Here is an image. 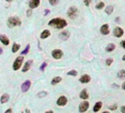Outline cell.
Masks as SVG:
<instances>
[{"mask_svg":"<svg viewBox=\"0 0 125 113\" xmlns=\"http://www.w3.org/2000/svg\"><path fill=\"white\" fill-rule=\"evenodd\" d=\"M67 22L63 19H60V18H55L53 19L52 20L49 21V25L53 27L57 28V29H63L65 27L67 26Z\"/></svg>","mask_w":125,"mask_h":113,"instance_id":"obj_1","label":"cell"},{"mask_svg":"<svg viewBox=\"0 0 125 113\" xmlns=\"http://www.w3.org/2000/svg\"><path fill=\"white\" fill-rule=\"evenodd\" d=\"M21 24V21L19 18L13 16L10 17L7 20V26L9 27H13L16 26H20Z\"/></svg>","mask_w":125,"mask_h":113,"instance_id":"obj_2","label":"cell"},{"mask_svg":"<svg viewBox=\"0 0 125 113\" xmlns=\"http://www.w3.org/2000/svg\"><path fill=\"white\" fill-rule=\"evenodd\" d=\"M24 61V57L23 56H19V57L16 58V59L15 60L14 63L13 64V70H15V71H17L19 70L21 65H22V62Z\"/></svg>","mask_w":125,"mask_h":113,"instance_id":"obj_3","label":"cell"},{"mask_svg":"<svg viewBox=\"0 0 125 113\" xmlns=\"http://www.w3.org/2000/svg\"><path fill=\"white\" fill-rule=\"evenodd\" d=\"M89 102L88 101H82L79 104V112H81V113H84L86 112L88 108H89Z\"/></svg>","mask_w":125,"mask_h":113,"instance_id":"obj_4","label":"cell"},{"mask_svg":"<svg viewBox=\"0 0 125 113\" xmlns=\"http://www.w3.org/2000/svg\"><path fill=\"white\" fill-rule=\"evenodd\" d=\"M63 55V53L61 50L56 49L52 51V56L54 59H60Z\"/></svg>","mask_w":125,"mask_h":113,"instance_id":"obj_5","label":"cell"},{"mask_svg":"<svg viewBox=\"0 0 125 113\" xmlns=\"http://www.w3.org/2000/svg\"><path fill=\"white\" fill-rule=\"evenodd\" d=\"M77 8L76 7H71V8H69L68 10V16L69 18H71V19H74L76 16H77Z\"/></svg>","mask_w":125,"mask_h":113,"instance_id":"obj_6","label":"cell"},{"mask_svg":"<svg viewBox=\"0 0 125 113\" xmlns=\"http://www.w3.org/2000/svg\"><path fill=\"white\" fill-rule=\"evenodd\" d=\"M124 33V30L122 29L121 27H116L114 28V30H113V35L114 36L117 37V38H120L121 37Z\"/></svg>","mask_w":125,"mask_h":113,"instance_id":"obj_7","label":"cell"},{"mask_svg":"<svg viewBox=\"0 0 125 113\" xmlns=\"http://www.w3.org/2000/svg\"><path fill=\"white\" fill-rule=\"evenodd\" d=\"M31 86V81L30 80H26V81H24L21 87V91L23 92H26L27 91L29 90L30 87Z\"/></svg>","mask_w":125,"mask_h":113,"instance_id":"obj_8","label":"cell"},{"mask_svg":"<svg viewBox=\"0 0 125 113\" xmlns=\"http://www.w3.org/2000/svg\"><path fill=\"white\" fill-rule=\"evenodd\" d=\"M67 103H68V99L65 96H60L57 101V105L59 106H64L67 104Z\"/></svg>","mask_w":125,"mask_h":113,"instance_id":"obj_9","label":"cell"},{"mask_svg":"<svg viewBox=\"0 0 125 113\" xmlns=\"http://www.w3.org/2000/svg\"><path fill=\"white\" fill-rule=\"evenodd\" d=\"M100 33L102 35H108L110 33V29H109V24H103L101 28H100Z\"/></svg>","mask_w":125,"mask_h":113,"instance_id":"obj_10","label":"cell"},{"mask_svg":"<svg viewBox=\"0 0 125 113\" xmlns=\"http://www.w3.org/2000/svg\"><path fill=\"white\" fill-rule=\"evenodd\" d=\"M79 81L82 83H88L91 81V76L88 74H84L79 78Z\"/></svg>","mask_w":125,"mask_h":113,"instance_id":"obj_11","label":"cell"},{"mask_svg":"<svg viewBox=\"0 0 125 113\" xmlns=\"http://www.w3.org/2000/svg\"><path fill=\"white\" fill-rule=\"evenodd\" d=\"M33 60H28V61H26L25 62L24 67H23L22 72H23V73H26V72L28 71V70L30 69V67H31V65H32V64H33Z\"/></svg>","mask_w":125,"mask_h":113,"instance_id":"obj_12","label":"cell"},{"mask_svg":"<svg viewBox=\"0 0 125 113\" xmlns=\"http://www.w3.org/2000/svg\"><path fill=\"white\" fill-rule=\"evenodd\" d=\"M79 98H81V99H83V100H85V101H86L87 99H88L89 95H88V93L86 89H83L80 92V93H79Z\"/></svg>","mask_w":125,"mask_h":113,"instance_id":"obj_13","label":"cell"},{"mask_svg":"<svg viewBox=\"0 0 125 113\" xmlns=\"http://www.w3.org/2000/svg\"><path fill=\"white\" fill-rule=\"evenodd\" d=\"M40 2V0H30V2H29V6L31 9H34L39 6Z\"/></svg>","mask_w":125,"mask_h":113,"instance_id":"obj_14","label":"cell"},{"mask_svg":"<svg viewBox=\"0 0 125 113\" xmlns=\"http://www.w3.org/2000/svg\"><path fill=\"white\" fill-rule=\"evenodd\" d=\"M0 41H1L4 45H6V46L10 44L9 38L6 36L2 35V34H0Z\"/></svg>","mask_w":125,"mask_h":113,"instance_id":"obj_15","label":"cell"},{"mask_svg":"<svg viewBox=\"0 0 125 113\" xmlns=\"http://www.w3.org/2000/svg\"><path fill=\"white\" fill-rule=\"evenodd\" d=\"M69 36H70V33H69V32L67 31V30L63 31L62 33H60V36H59L60 38H61L63 41H66V40L68 39Z\"/></svg>","mask_w":125,"mask_h":113,"instance_id":"obj_16","label":"cell"},{"mask_svg":"<svg viewBox=\"0 0 125 113\" xmlns=\"http://www.w3.org/2000/svg\"><path fill=\"white\" fill-rule=\"evenodd\" d=\"M9 99H10V95L7 93H5L2 95L0 102H1V104H5L9 101Z\"/></svg>","mask_w":125,"mask_h":113,"instance_id":"obj_17","label":"cell"},{"mask_svg":"<svg viewBox=\"0 0 125 113\" xmlns=\"http://www.w3.org/2000/svg\"><path fill=\"white\" fill-rule=\"evenodd\" d=\"M102 107V101H98V102H96L93 106V111L94 112H99L101 108Z\"/></svg>","mask_w":125,"mask_h":113,"instance_id":"obj_18","label":"cell"},{"mask_svg":"<svg viewBox=\"0 0 125 113\" xmlns=\"http://www.w3.org/2000/svg\"><path fill=\"white\" fill-rule=\"evenodd\" d=\"M62 81V78L60 76H57V77H54V78H52V81H51V84L52 86L56 85V84L59 83L60 82Z\"/></svg>","mask_w":125,"mask_h":113,"instance_id":"obj_19","label":"cell"},{"mask_svg":"<svg viewBox=\"0 0 125 113\" xmlns=\"http://www.w3.org/2000/svg\"><path fill=\"white\" fill-rule=\"evenodd\" d=\"M50 35H51L50 31H49V30H44L42 33H41V34H40V38H42V39H44V38H48Z\"/></svg>","mask_w":125,"mask_h":113,"instance_id":"obj_20","label":"cell"},{"mask_svg":"<svg viewBox=\"0 0 125 113\" xmlns=\"http://www.w3.org/2000/svg\"><path fill=\"white\" fill-rule=\"evenodd\" d=\"M115 49H116V45L113 44V43H110V44H109V45L106 47L105 50H106L107 52H108V53H110V52L113 51Z\"/></svg>","mask_w":125,"mask_h":113,"instance_id":"obj_21","label":"cell"},{"mask_svg":"<svg viewBox=\"0 0 125 113\" xmlns=\"http://www.w3.org/2000/svg\"><path fill=\"white\" fill-rule=\"evenodd\" d=\"M113 10H114V8H113V5H108L105 8V12L107 14V15H111V14L113 13Z\"/></svg>","mask_w":125,"mask_h":113,"instance_id":"obj_22","label":"cell"},{"mask_svg":"<svg viewBox=\"0 0 125 113\" xmlns=\"http://www.w3.org/2000/svg\"><path fill=\"white\" fill-rule=\"evenodd\" d=\"M20 47H21L20 45L16 44V43H14V44H13V47H12V52L13 53H16L20 49Z\"/></svg>","mask_w":125,"mask_h":113,"instance_id":"obj_23","label":"cell"},{"mask_svg":"<svg viewBox=\"0 0 125 113\" xmlns=\"http://www.w3.org/2000/svg\"><path fill=\"white\" fill-rule=\"evenodd\" d=\"M117 76L120 79H124L125 78V69H121L117 73Z\"/></svg>","mask_w":125,"mask_h":113,"instance_id":"obj_24","label":"cell"},{"mask_svg":"<svg viewBox=\"0 0 125 113\" xmlns=\"http://www.w3.org/2000/svg\"><path fill=\"white\" fill-rule=\"evenodd\" d=\"M77 74H78V73H77V71H76L75 69H72L67 73L68 75H72V76H77Z\"/></svg>","mask_w":125,"mask_h":113,"instance_id":"obj_25","label":"cell"},{"mask_svg":"<svg viewBox=\"0 0 125 113\" xmlns=\"http://www.w3.org/2000/svg\"><path fill=\"white\" fill-rule=\"evenodd\" d=\"M30 45H27L26 47V48L21 53V55H26L27 53H29V51H30Z\"/></svg>","mask_w":125,"mask_h":113,"instance_id":"obj_26","label":"cell"},{"mask_svg":"<svg viewBox=\"0 0 125 113\" xmlns=\"http://www.w3.org/2000/svg\"><path fill=\"white\" fill-rule=\"evenodd\" d=\"M104 7H105V3L102 2H100L99 3H98L96 5V8L97 10H102V8H104Z\"/></svg>","mask_w":125,"mask_h":113,"instance_id":"obj_27","label":"cell"},{"mask_svg":"<svg viewBox=\"0 0 125 113\" xmlns=\"http://www.w3.org/2000/svg\"><path fill=\"white\" fill-rule=\"evenodd\" d=\"M47 94H48V93H47L46 91H42V92H38V95H37V96H38V98H44V97H46V96L47 95Z\"/></svg>","mask_w":125,"mask_h":113,"instance_id":"obj_28","label":"cell"},{"mask_svg":"<svg viewBox=\"0 0 125 113\" xmlns=\"http://www.w3.org/2000/svg\"><path fill=\"white\" fill-rule=\"evenodd\" d=\"M113 59H111V58L107 59H106V61H105V63H106V64H107V66H110L111 64H113Z\"/></svg>","mask_w":125,"mask_h":113,"instance_id":"obj_29","label":"cell"},{"mask_svg":"<svg viewBox=\"0 0 125 113\" xmlns=\"http://www.w3.org/2000/svg\"><path fill=\"white\" fill-rule=\"evenodd\" d=\"M47 67V64L46 63V62H44L42 64L40 65V69L41 70V71H44V69H45V68Z\"/></svg>","mask_w":125,"mask_h":113,"instance_id":"obj_30","label":"cell"},{"mask_svg":"<svg viewBox=\"0 0 125 113\" xmlns=\"http://www.w3.org/2000/svg\"><path fill=\"white\" fill-rule=\"evenodd\" d=\"M117 108H118V106H117L116 104H114V105H112V106H108V109H109L110 110H112V111H114V110L117 109Z\"/></svg>","mask_w":125,"mask_h":113,"instance_id":"obj_31","label":"cell"},{"mask_svg":"<svg viewBox=\"0 0 125 113\" xmlns=\"http://www.w3.org/2000/svg\"><path fill=\"white\" fill-rule=\"evenodd\" d=\"M51 5H56L58 3V0H49Z\"/></svg>","mask_w":125,"mask_h":113,"instance_id":"obj_32","label":"cell"},{"mask_svg":"<svg viewBox=\"0 0 125 113\" xmlns=\"http://www.w3.org/2000/svg\"><path fill=\"white\" fill-rule=\"evenodd\" d=\"M91 1H92V0H83V2H84L85 5H86L87 7H88V6L90 5V4H91Z\"/></svg>","mask_w":125,"mask_h":113,"instance_id":"obj_33","label":"cell"},{"mask_svg":"<svg viewBox=\"0 0 125 113\" xmlns=\"http://www.w3.org/2000/svg\"><path fill=\"white\" fill-rule=\"evenodd\" d=\"M32 13H33L32 10H26V16H28V17H30V16H32Z\"/></svg>","mask_w":125,"mask_h":113,"instance_id":"obj_34","label":"cell"},{"mask_svg":"<svg viewBox=\"0 0 125 113\" xmlns=\"http://www.w3.org/2000/svg\"><path fill=\"white\" fill-rule=\"evenodd\" d=\"M21 113H31V112H30V109H26L24 111H23Z\"/></svg>","mask_w":125,"mask_h":113,"instance_id":"obj_35","label":"cell"},{"mask_svg":"<svg viewBox=\"0 0 125 113\" xmlns=\"http://www.w3.org/2000/svg\"><path fill=\"white\" fill-rule=\"evenodd\" d=\"M121 45L122 47H123L124 49H125V40H124V41H122L121 42Z\"/></svg>","mask_w":125,"mask_h":113,"instance_id":"obj_36","label":"cell"},{"mask_svg":"<svg viewBox=\"0 0 125 113\" xmlns=\"http://www.w3.org/2000/svg\"><path fill=\"white\" fill-rule=\"evenodd\" d=\"M121 112L122 113H125V106H122L121 107Z\"/></svg>","mask_w":125,"mask_h":113,"instance_id":"obj_37","label":"cell"},{"mask_svg":"<svg viewBox=\"0 0 125 113\" xmlns=\"http://www.w3.org/2000/svg\"><path fill=\"white\" fill-rule=\"evenodd\" d=\"M12 112H13L12 109H7V110L5 111V113H12Z\"/></svg>","mask_w":125,"mask_h":113,"instance_id":"obj_38","label":"cell"},{"mask_svg":"<svg viewBox=\"0 0 125 113\" xmlns=\"http://www.w3.org/2000/svg\"><path fill=\"white\" fill-rule=\"evenodd\" d=\"M50 13V10H45V14H44V16H46L47 14H49Z\"/></svg>","mask_w":125,"mask_h":113,"instance_id":"obj_39","label":"cell"},{"mask_svg":"<svg viewBox=\"0 0 125 113\" xmlns=\"http://www.w3.org/2000/svg\"><path fill=\"white\" fill-rule=\"evenodd\" d=\"M121 88L124 90H125V81L123 83V84H122V86H121Z\"/></svg>","mask_w":125,"mask_h":113,"instance_id":"obj_40","label":"cell"},{"mask_svg":"<svg viewBox=\"0 0 125 113\" xmlns=\"http://www.w3.org/2000/svg\"><path fill=\"white\" fill-rule=\"evenodd\" d=\"M2 53H3V50H2V48L0 47V55H2Z\"/></svg>","mask_w":125,"mask_h":113,"instance_id":"obj_41","label":"cell"},{"mask_svg":"<svg viewBox=\"0 0 125 113\" xmlns=\"http://www.w3.org/2000/svg\"><path fill=\"white\" fill-rule=\"evenodd\" d=\"M45 113H54V112H53V111H52V110H49V111H47V112H46Z\"/></svg>","mask_w":125,"mask_h":113,"instance_id":"obj_42","label":"cell"},{"mask_svg":"<svg viewBox=\"0 0 125 113\" xmlns=\"http://www.w3.org/2000/svg\"><path fill=\"white\" fill-rule=\"evenodd\" d=\"M122 60L123 61H125V55H123V57H122Z\"/></svg>","mask_w":125,"mask_h":113,"instance_id":"obj_43","label":"cell"},{"mask_svg":"<svg viewBox=\"0 0 125 113\" xmlns=\"http://www.w3.org/2000/svg\"><path fill=\"white\" fill-rule=\"evenodd\" d=\"M118 20H119V17H117V18L116 19V22H118Z\"/></svg>","mask_w":125,"mask_h":113,"instance_id":"obj_44","label":"cell"},{"mask_svg":"<svg viewBox=\"0 0 125 113\" xmlns=\"http://www.w3.org/2000/svg\"><path fill=\"white\" fill-rule=\"evenodd\" d=\"M102 113H110V112H108V111H105V112H103Z\"/></svg>","mask_w":125,"mask_h":113,"instance_id":"obj_45","label":"cell"},{"mask_svg":"<svg viewBox=\"0 0 125 113\" xmlns=\"http://www.w3.org/2000/svg\"><path fill=\"white\" fill-rule=\"evenodd\" d=\"M6 1H7V2H12V1H13V0H6Z\"/></svg>","mask_w":125,"mask_h":113,"instance_id":"obj_46","label":"cell"}]
</instances>
